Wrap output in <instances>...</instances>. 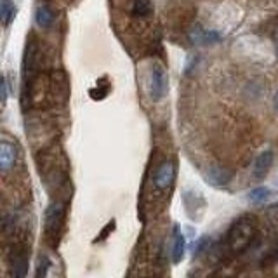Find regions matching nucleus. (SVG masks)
Masks as SVG:
<instances>
[{
  "instance_id": "f257e3e1",
  "label": "nucleus",
  "mask_w": 278,
  "mask_h": 278,
  "mask_svg": "<svg viewBox=\"0 0 278 278\" xmlns=\"http://www.w3.org/2000/svg\"><path fill=\"white\" fill-rule=\"evenodd\" d=\"M255 231H258V223L252 216H242L229 228L226 240L228 247L233 254H240L249 249L250 242L254 240Z\"/></svg>"
},
{
  "instance_id": "f03ea898",
  "label": "nucleus",
  "mask_w": 278,
  "mask_h": 278,
  "mask_svg": "<svg viewBox=\"0 0 278 278\" xmlns=\"http://www.w3.org/2000/svg\"><path fill=\"white\" fill-rule=\"evenodd\" d=\"M167 87H169V77H167V70L164 65L153 63L149 68L148 75V91L153 101H160L167 94Z\"/></svg>"
},
{
  "instance_id": "7ed1b4c3",
  "label": "nucleus",
  "mask_w": 278,
  "mask_h": 278,
  "mask_svg": "<svg viewBox=\"0 0 278 278\" xmlns=\"http://www.w3.org/2000/svg\"><path fill=\"white\" fill-rule=\"evenodd\" d=\"M233 179V172L224 167H209L204 172V181L212 188H226Z\"/></svg>"
},
{
  "instance_id": "20e7f679",
  "label": "nucleus",
  "mask_w": 278,
  "mask_h": 278,
  "mask_svg": "<svg viewBox=\"0 0 278 278\" xmlns=\"http://www.w3.org/2000/svg\"><path fill=\"white\" fill-rule=\"evenodd\" d=\"M273 152L271 149H264V152L259 153L258 157H255L254 160V165H252V176L254 179L261 181L268 176V172H270L271 165H273Z\"/></svg>"
},
{
  "instance_id": "39448f33",
  "label": "nucleus",
  "mask_w": 278,
  "mask_h": 278,
  "mask_svg": "<svg viewBox=\"0 0 278 278\" xmlns=\"http://www.w3.org/2000/svg\"><path fill=\"white\" fill-rule=\"evenodd\" d=\"M44 221H46V231L49 233V235L56 233L57 228L61 226V221H63V205L57 204V202L49 204V207L46 209Z\"/></svg>"
},
{
  "instance_id": "423d86ee",
  "label": "nucleus",
  "mask_w": 278,
  "mask_h": 278,
  "mask_svg": "<svg viewBox=\"0 0 278 278\" xmlns=\"http://www.w3.org/2000/svg\"><path fill=\"white\" fill-rule=\"evenodd\" d=\"M176 179V167L172 162H164L155 172V186L158 189H167Z\"/></svg>"
},
{
  "instance_id": "0eeeda50",
  "label": "nucleus",
  "mask_w": 278,
  "mask_h": 278,
  "mask_svg": "<svg viewBox=\"0 0 278 278\" xmlns=\"http://www.w3.org/2000/svg\"><path fill=\"white\" fill-rule=\"evenodd\" d=\"M172 237H174V242H172V263L179 264L184 259V252H186V237L183 235L181 226H178V224H174Z\"/></svg>"
},
{
  "instance_id": "6e6552de",
  "label": "nucleus",
  "mask_w": 278,
  "mask_h": 278,
  "mask_svg": "<svg viewBox=\"0 0 278 278\" xmlns=\"http://www.w3.org/2000/svg\"><path fill=\"white\" fill-rule=\"evenodd\" d=\"M16 164V148L9 141L0 143V169L4 172L11 170Z\"/></svg>"
},
{
  "instance_id": "1a4fd4ad",
  "label": "nucleus",
  "mask_w": 278,
  "mask_h": 278,
  "mask_svg": "<svg viewBox=\"0 0 278 278\" xmlns=\"http://www.w3.org/2000/svg\"><path fill=\"white\" fill-rule=\"evenodd\" d=\"M54 19H56L54 11L49 6H46V4H42V6L35 9V23L40 26V28H49L54 23Z\"/></svg>"
},
{
  "instance_id": "9d476101",
  "label": "nucleus",
  "mask_w": 278,
  "mask_h": 278,
  "mask_svg": "<svg viewBox=\"0 0 278 278\" xmlns=\"http://www.w3.org/2000/svg\"><path fill=\"white\" fill-rule=\"evenodd\" d=\"M189 38L193 40V44H216L219 42V33L216 32H209V30H204L200 26H197L191 33H189Z\"/></svg>"
},
{
  "instance_id": "9b49d317",
  "label": "nucleus",
  "mask_w": 278,
  "mask_h": 278,
  "mask_svg": "<svg viewBox=\"0 0 278 278\" xmlns=\"http://www.w3.org/2000/svg\"><path fill=\"white\" fill-rule=\"evenodd\" d=\"M271 195H273V191L268 186H258V188L250 189L247 198H249V202L252 205H264L271 198Z\"/></svg>"
},
{
  "instance_id": "f8f14e48",
  "label": "nucleus",
  "mask_w": 278,
  "mask_h": 278,
  "mask_svg": "<svg viewBox=\"0 0 278 278\" xmlns=\"http://www.w3.org/2000/svg\"><path fill=\"white\" fill-rule=\"evenodd\" d=\"M17 9L12 4V0H0V19H2L4 26H9L14 21Z\"/></svg>"
},
{
  "instance_id": "ddd939ff",
  "label": "nucleus",
  "mask_w": 278,
  "mask_h": 278,
  "mask_svg": "<svg viewBox=\"0 0 278 278\" xmlns=\"http://www.w3.org/2000/svg\"><path fill=\"white\" fill-rule=\"evenodd\" d=\"M153 12L152 0H134L132 4V14L138 17H148Z\"/></svg>"
},
{
  "instance_id": "4468645a",
  "label": "nucleus",
  "mask_w": 278,
  "mask_h": 278,
  "mask_svg": "<svg viewBox=\"0 0 278 278\" xmlns=\"http://www.w3.org/2000/svg\"><path fill=\"white\" fill-rule=\"evenodd\" d=\"M26 273H28V259L25 258H19L14 261V268H12V275L14 278H25Z\"/></svg>"
},
{
  "instance_id": "2eb2a0df",
  "label": "nucleus",
  "mask_w": 278,
  "mask_h": 278,
  "mask_svg": "<svg viewBox=\"0 0 278 278\" xmlns=\"http://www.w3.org/2000/svg\"><path fill=\"white\" fill-rule=\"evenodd\" d=\"M49 268H51V259L47 255H40L37 263V278H46Z\"/></svg>"
},
{
  "instance_id": "dca6fc26",
  "label": "nucleus",
  "mask_w": 278,
  "mask_h": 278,
  "mask_svg": "<svg viewBox=\"0 0 278 278\" xmlns=\"http://www.w3.org/2000/svg\"><path fill=\"white\" fill-rule=\"evenodd\" d=\"M209 244H210L209 237H200L195 242V245H193V255H195V258H197V255H200L207 249V245H209Z\"/></svg>"
},
{
  "instance_id": "f3484780",
  "label": "nucleus",
  "mask_w": 278,
  "mask_h": 278,
  "mask_svg": "<svg viewBox=\"0 0 278 278\" xmlns=\"http://www.w3.org/2000/svg\"><path fill=\"white\" fill-rule=\"evenodd\" d=\"M0 92H2V104H6V103H7V98H9L7 77H2V82H0Z\"/></svg>"
},
{
  "instance_id": "a211bd4d",
  "label": "nucleus",
  "mask_w": 278,
  "mask_h": 278,
  "mask_svg": "<svg viewBox=\"0 0 278 278\" xmlns=\"http://www.w3.org/2000/svg\"><path fill=\"white\" fill-rule=\"evenodd\" d=\"M113 229H115V221H110V223L106 224V228H104L103 231H101V235L96 238V242H103L104 238L110 235V231H113Z\"/></svg>"
},
{
  "instance_id": "6ab92c4d",
  "label": "nucleus",
  "mask_w": 278,
  "mask_h": 278,
  "mask_svg": "<svg viewBox=\"0 0 278 278\" xmlns=\"http://www.w3.org/2000/svg\"><path fill=\"white\" fill-rule=\"evenodd\" d=\"M273 104H275V110L278 112V92L275 94V99H273Z\"/></svg>"
},
{
  "instance_id": "aec40b11",
  "label": "nucleus",
  "mask_w": 278,
  "mask_h": 278,
  "mask_svg": "<svg viewBox=\"0 0 278 278\" xmlns=\"http://www.w3.org/2000/svg\"><path fill=\"white\" fill-rule=\"evenodd\" d=\"M276 57H278V46H276Z\"/></svg>"
}]
</instances>
